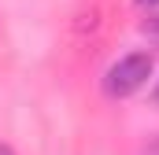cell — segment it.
I'll list each match as a JSON object with an SVG mask.
<instances>
[{"label": "cell", "instance_id": "obj_4", "mask_svg": "<svg viewBox=\"0 0 159 155\" xmlns=\"http://www.w3.org/2000/svg\"><path fill=\"white\" fill-rule=\"evenodd\" d=\"M152 100L159 104V78H156V89H152Z\"/></svg>", "mask_w": 159, "mask_h": 155}, {"label": "cell", "instance_id": "obj_3", "mask_svg": "<svg viewBox=\"0 0 159 155\" xmlns=\"http://www.w3.org/2000/svg\"><path fill=\"white\" fill-rule=\"evenodd\" d=\"M137 4H141V7H156L159 0H137Z\"/></svg>", "mask_w": 159, "mask_h": 155}, {"label": "cell", "instance_id": "obj_5", "mask_svg": "<svg viewBox=\"0 0 159 155\" xmlns=\"http://www.w3.org/2000/svg\"><path fill=\"white\" fill-rule=\"evenodd\" d=\"M0 155H15V152H11V148H7V144H0Z\"/></svg>", "mask_w": 159, "mask_h": 155}, {"label": "cell", "instance_id": "obj_1", "mask_svg": "<svg viewBox=\"0 0 159 155\" xmlns=\"http://www.w3.org/2000/svg\"><path fill=\"white\" fill-rule=\"evenodd\" d=\"M152 70H156V59H152L148 52H129V55H122L119 63L107 67V74H104V92H107L111 100H126V96H133V92H141V89L148 85Z\"/></svg>", "mask_w": 159, "mask_h": 155}, {"label": "cell", "instance_id": "obj_2", "mask_svg": "<svg viewBox=\"0 0 159 155\" xmlns=\"http://www.w3.org/2000/svg\"><path fill=\"white\" fill-rule=\"evenodd\" d=\"M141 33L152 37V41H159V15H148V19L141 22Z\"/></svg>", "mask_w": 159, "mask_h": 155}]
</instances>
